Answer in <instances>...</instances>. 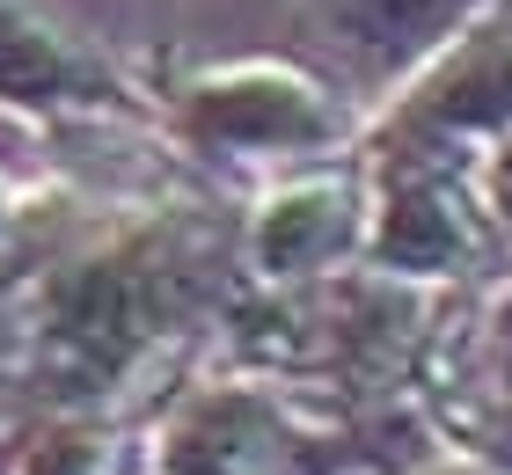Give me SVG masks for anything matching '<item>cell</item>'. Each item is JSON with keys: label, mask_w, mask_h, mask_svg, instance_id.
<instances>
[{"label": "cell", "mask_w": 512, "mask_h": 475, "mask_svg": "<svg viewBox=\"0 0 512 475\" xmlns=\"http://www.w3.org/2000/svg\"><path fill=\"white\" fill-rule=\"evenodd\" d=\"M454 8L461 0H330V22L344 30V44H359L366 59H403Z\"/></svg>", "instance_id": "6da1fadb"}]
</instances>
